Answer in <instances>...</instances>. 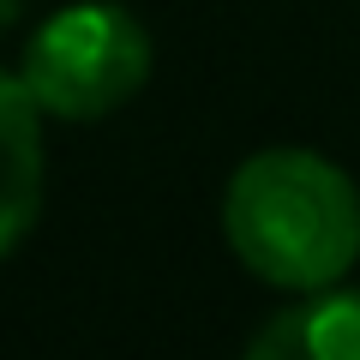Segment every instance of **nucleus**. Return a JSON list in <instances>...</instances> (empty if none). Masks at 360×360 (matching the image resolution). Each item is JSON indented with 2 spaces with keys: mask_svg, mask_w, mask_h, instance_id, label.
Listing matches in <instances>:
<instances>
[{
  "mask_svg": "<svg viewBox=\"0 0 360 360\" xmlns=\"http://www.w3.org/2000/svg\"><path fill=\"white\" fill-rule=\"evenodd\" d=\"M229 246L270 288H330L360 258V193L319 150H258L222 193Z\"/></svg>",
  "mask_w": 360,
  "mask_h": 360,
  "instance_id": "obj_1",
  "label": "nucleus"
},
{
  "mask_svg": "<svg viewBox=\"0 0 360 360\" xmlns=\"http://www.w3.org/2000/svg\"><path fill=\"white\" fill-rule=\"evenodd\" d=\"M42 115L54 120H103L108 108L132 103L150 78V37L127 6L78 0L42 18L25 42V72Z\"/></svg>",
  "mask_w": 360,
  "mask_h": 360,
  "instance_id": "obj_2",
  "label": "nucleus"
},
{
  "mask_svg": "<svg viewBox=\"0 0 360 360\" xmlns=\"http://www.w3.org/2000/svg\"><path fill=\"white\" fill-rule=\"evenodd\" d=\"M42 210V108L25 78L0 72V258Z\"/></svg>",
  "mask_w": 360,
  "mask_h": 360,
  "instance_id": "obj_3",
  "label": "nucleus"
},
{
  "mask_svg": "<svg viewBox=\"0 0 360 360\" xmlns=\"http://www.w3.org/2000/svg\"><path fill=\"white\" fill-rule=\"evenodd\" d=\"M252 360H360V288H312L246 342Z\"/></svg>",
  "mask_w": 360,
  "mask_h": 360,
  "instance_id": "obj_4",
  "label": "nucleus"
},
{
  "mask_svg": "<svg viewBox=\"0 0 360 360\" xmlns=\"http://www.w3.org/2000/svg\"><path fill=\"white\" fill-rule=\"evenodd\" d=\"M18 13H25V0H0V30L13 25V18H18Z\"/></svg>",
  "mask_w": 360,
  "mask_h": 360,
  "instance_id": "obj_5",
  "label": "nucleus"
}]
</instances>
